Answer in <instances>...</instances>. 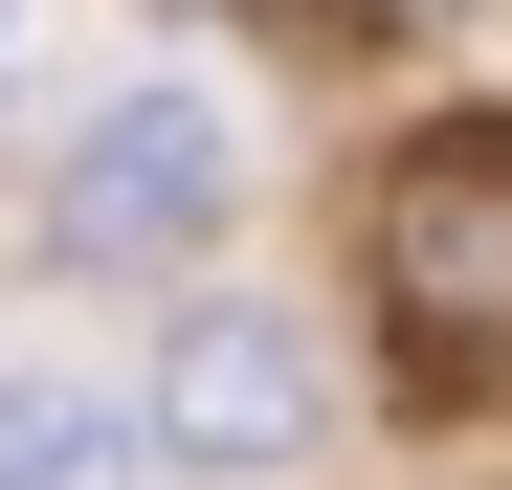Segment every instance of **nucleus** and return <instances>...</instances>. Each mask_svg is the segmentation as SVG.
Masks as SVG:
<instances>
[{"label":"nucleus","mask_w":512,"mask_h":490,"mask_svg":"<svg viewBox=\"0 0 512 490\" xmlns=\"http://www.w3.org/2000/svg\"><path fill=\"white\" fill-rule=\"evenodd\" d=\"M379 335L423 379L512 357V112H423L379 156Z\"/></svg>","instance_id":"1"},{"label":"nucleus","mask_w":512,"mask_h":490,"mask_svg":"<svg viewBox=\"0 0 512 490\" xmlns=\"http://www.w3.org/2000/svg\"><path fill=\"white\" fill-rule=\"evenodd\" d=\"M223 201H245V112L201 90V67H156V90H112L90 134L45 156V268H201L223 245Z\"/></svg>","instance_id":"2"},{"label":"nucleus","mask_w":512,"mask_h":490,"mask_svg":"<svg viewBox=\"0 0 512 490\" xmlns=\"http://www.w3.org/2000/svg\"><path fill=\"white\" fill-rule=\"evenodd\" d=\"M134 424H156V468H179V490H268V468H312V446H334V357H312V312L201 290L179 335H156Z\"/></svg>","instance_id":"3"},{"label":"nucleus","mask_w":512,"mask_h":490,"mask_svg":"<svg viewBox=\"0 0 512 490\" xmlns=\"http://www.w3.org/2000/svg\"><path fill=\"white\" fill-rule=\"evenodd\" d=\"M156 468V424L112 379H67V357H0V490H134Z\"/></svg>","instance_id":"4"}]
</instances>
